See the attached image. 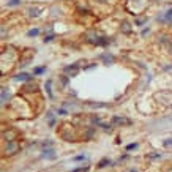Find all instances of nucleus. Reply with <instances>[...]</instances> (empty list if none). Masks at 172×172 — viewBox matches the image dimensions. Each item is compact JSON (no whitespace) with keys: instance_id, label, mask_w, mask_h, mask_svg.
Wrapping results in <instances>:
<instances>
[{"instance_id":"nucleus-1","label":"nucleus","mask_w":172,"mask_h":172,"mask_svg":"<svg viewBox=\"0 0 172 172\" xmlns=\"http://www.w3.org/2000/svg\"><path fill=\"white\" fill-rule=\"evenodd\" d=\"M16 79H19V81H29L30 79V76H29V74H18V76H16Z\"/></svg>"},{"instance_id":"nucleus-2","label":"nucleus","mask_w":172,"mask_h":172,"mask_svg":"<svg viewBox=\"0 0 172 172\" xmlns=\"http://www.w3.org/2000/svg\"><path fill=\"white\" fill-rule=\"evenodd\" d=\"M65 71H70V73H73V74H76L78 73V66L74 65V66H68V68H65Z\"/></svg>"},{"instance_id":"nucleus-3","label":"nucleus","mask_w":172,"mask_h":172,"mask_svg":"<svg viewBox=\"0 0 172 172\" xmlns=\"http://www.w3.org/2000/svg\"><path fill=\"white\" fill-rule=\"evenodd\" d=\"M38 33H40V30H38V29H33V30H30V32H29V37H35V35H38Z\"/></svg>"},{"instance_id":"nucleus-4","label":"nucleus","mask_w":172,"mask_h":172,"mask_svg":"<svg viewBox=\"0 0 172 172\" xmlns=\"http://www.w3.org/2000/svg\"><path fill=\"white\" fill-rule=\"evenodd\" d=\"M46 71V68L43 66V68H37V70H35V74H41V73H44Z\"/></svg>"},{"instance_id":"nucleus-5","label":"nucleus","mask_w":172,"mask_h":172,"mask_svg":"<svg viewBox=\"0 0 172 172\" xmlns=\"http://www.w3.org/2000/svg\"><path fill=\"white\" fill-rule=\"evenodd\" d=\"M107 163H109L107 160H104V161H101V163H100V167H104V166H106Z\"/></svg>"},{"instance_id":"nucleus-6","label":"nucleus","mask_w":172,"mask_h":172,"mask_svg":"<svg viewBox=\"0 0 172 172\" xmlns=\"http://www.w3.org/2000/svg\"><path fill=\"white\" fill-rule=\"evenodd\" d=\"M19 3V0H11V2H10V5H18Z\"/></svg>"},{"instance_id":"nucleus-7","label":"nucleus","mask_w":172,"mask_h":172,"mask_svg":"<svg viewBox=\"0 0 172 172\" xmlns=\"http://www.w3.org/2000/svg\"><path fill=\"white\" fill-rule=\"evenodd\" d=\"M134 147H136V144H131V145H128L126 148H128V150H131V148H134Z\"/></svg>"}]
</instances>
